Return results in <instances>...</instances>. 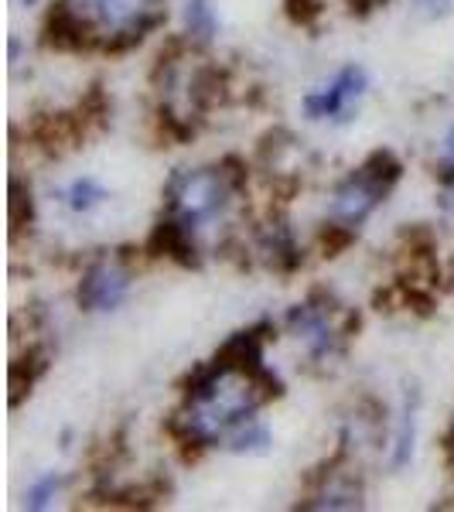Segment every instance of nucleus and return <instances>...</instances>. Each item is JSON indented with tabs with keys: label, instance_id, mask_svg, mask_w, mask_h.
<instances>
[{
	"label": "nucleus",
	"instance_id": "1",
	"mask_svg": "<svg viewBox=\"0 0 454 512\" xmlns=\"http://www.w3.org/2000/svg\"><path fill=\"white\" fill-rule=\"evenodd\" d=\"M236 192L239 188L222 164H216V168H185L175 171L164 185V209H168V216L185 222L188 229H198L202 222L222 216Z\"/></svg>",
	"mask_w": 454,
	"mask_h": 512
},
{
	"label": "nucleus",
	"instance_id": "2",
	"mask_svg": "<svg viewBox=\"0 0 454 512\" xmlns=\"http://www.w3.org/2000/svg\"><path fill=\"white\" fill-rule=\"evenodd\" d=\"M130 284H134L130 263H123L120 256H99V260H93L82 270L76 301L89 315H106V311H117L127 301Z\"/></svg>",
	"mask_w": 454,
	"mask_h": 512
},
{
	"label": "nucleus",
	"instance_id": "3",
	"mask_svg": "<svg viewBox=\"0 0 454 512\" xmlns=\"http://www.w3.org/2000/svg\"><path fill=\"white\" fill-rule=\"evenodd\" d=\"M332 315H335L332 294H325V291H315L304 304H294V308L287 311V328L308 345V355L315 362L332 359L338 352V345H342V338H349L345 328L332 325Z\"/></svg>",
	"mask_w": 454,
	"mask_h": 512
},
{
	"label": "nucleus",
	"instance_id": "4",
	"mask_svg": "<svg viewBox=\"0 0 454 512\" xmlns=\"http://www.w3.org/2000/svg\"><path fill=\"white\" fill-rule=\"evenodd\" d=\"M369 89V72L362 65H345L342 72L332 79V86L321 89V93H308L301 99V110L308 120H335L345 123L352 120V106L366 96Z\"/></svg>",
	"mask_w": 454,
	"mask_h": 512
},
{
	"label": "nucleus",
	"instance_id": "5",
	"mask_svg": "<svg viewBox=\"0 0 454 512\" xmlns=\"http://www.w3.org/2000/svg\"><path fill=\"white\" fill-rule=\"evenodd\" d=\"M103 35H96V21L76 0H55L45 14V45L55 52H89L99 48Z\"/></svg>",
	"mask_w": 454,
	"mask_h": 512
},
{
	"label": "nucleus",
	"instance_id": "6",
	"mask_svg": "<svg viewBox=\"0 0 454 512\" xmlns=\"http://www.w3.org/2000/svg\"><path fill=\"white\" fill-rule=\"evenodd\" d=\"M386 195H390V188H383L373 175H366L362 168H356L349 178L338 181V188L332 195V216L338 222H349V226L359 229L362 222L386 202Z\"/></svg>",
	"mask_w": 454,
	"mask_h": 512
},
{
	"label": "nucleus",
	"instance_id": "7",
	"mask_svg": "<svg viewBox=\"0 0 454 512\" xmlns=\"http://www.w3.org/2000/svg\"><path fill=\"white\" fill-rule=\"evenodd\" d=\"M270 332V321H260V325L253 328H243V332H233L226 338V342L219 345L216 359L222 366L229 369H239V373L260 379L267 373V362H263V342H267Z\"/></svg>",
	"mask_w": 454,
	"mask_h": 512
},
{
	"label": "nucleus",
	"instance_id": "8",
	"mask_svg": "<svg viewBox=\"0 0 454 512\" xmlns=\"http://www.w3.org/2000/svg\"><path fill=\"white\" fill-rule=\"evenodd\" d=\"M147 253L151 256H168V260L181 263V267H202V256H198V246L192 239V229L185 226L175 216H164L158 226L151 229V239H147Z\"/></svg>",
	"mask_w": 454,
	"mask_h": 512
},
{
	"label": "nucleus",
	"instance_id": "9",
	"mask_svg": "<svg viewBox=\"0 0 454 512\" xmlns=\"http://www.w3.org/2000/svg\"><path fill=\"white\" fill-rule=\"evenodd\" d=\"M260 253L267 256V263L280 274H294L304 263L301 243H297L294 229L287 226V219H274L267 229H260Z\"/></svg>",
	"mask_w": 454,
	"mask_h": 512
},
{
	"label": "nucleus",
	"instance_id": "10",
	"mask_svg": "<svg viewBox=\"0 0 454 512\" xmlns=\"http://www.w3.org/2000/svg\"><path fill=\"white\" fill-rule=\"evenodd\" d=\"M48 366H52V349L48 345H28V352L11 362V373H7V383H11L7 403H11V410H18L24 396H31L35 383L48 373Z\"/></svg>",
	"mask_w": 454,
	"mask_h": 512
},
{
	"label": "nucleus",
	"instance_id": "11",
	"mask_svg": "<svg viewBox=\"0 0 454 512\" xmlns=\"http://www.w3.org/2000/svg\"><path fill=\"white\" fill-rule=\"evenodd\" d=\"M417 410H420V390L417 386H407V396H403V410H400V424H396L393 434V472H403V468L414 461V448H417Z\"/></svg>",
	"mask_w": 454,
	"mask_h": 512
},
{
	"label": "nucleus",
	"instance_id": "12",
	"mask_svg": "<svg viewBox=\"0 0 454 512\" xmlns=\"http://www.w3.org/2000/svg\"><path fill=\"white\" fill-rule=\"evenodd\" d=\"M89 4V18L99 24H110L113 28H123V24H137L140 18L154 14V0H86Z\"/></svg>",
	"mask_w": 454,
	"mask_h": 512
},
{
	"label": "nucleus",
	"instance_id": "13",
	"mask_svg": "<svg viewBox=\"0 0 454 512\" xmlns=\"http://www.w3.org/2000/svg\"><path fill=\"white\" fill-rule=\"evenodd\" d=\"M219 35V18L212 0H185V38L192 45H212Z\"/></svg>",
	"mask_w": 454,
	"mask_h": 512
},
{
	"label": "nucleus",
	"instance_id": "14",
	"mask_svg": "<svg viewBox=\"0 0 454 512\" xmlns=\"http://www.w3.org/2000/svg\"><path fill=\"white\" fill-rule=\"evenodd\" d=\"M222 444L233 454H263L274 444V434H270V427L263 424V420L250 417V420H243V424H236Z\"/></svg>",
	"mask_w": 454,
	"mask_h": 512
},
{
	"label": "nucleus",
	"instance_id": "15",
	"mask_svg": "<svg viewBox=\"0 0 454 512\" xmlns=\"http://www.w3.org/2000/svg\"><path fill=\"white\" fill-rule=\"evenodd\" d=\"M35 195H31V185L21 181L18 175L11 178V198H7V222H11V236H18L21 229L35 226Z\"/></svg>",
	"mask_w": 454,
	"mask_h": 512
},
{
	"label": "nucleus",
	"instance_id": "16",
	"mask_svg": "<svg viewBox=\"0 0 454 512\" xmlns=\"http://www.w3.org/2000/svg\"><path fill=\"white\" fill-rule=\"evenodd\" d=\"M106 198H110V192H106L96 178H76L69 185V192H65V202H69L72 212H93Z\"/></svg>",
	"mask_w": 454,
	"mask_h": 512
},
{
	"label": "nucleus",
	"instance_id": "17",
	"mask_svg": "<svg viewBox=\"0 0 454 512\" xmlns=\"http://www.w3.org/2000/svg\"><path fill=\"white\" fill-rule=\"evenodd\" d=\"M62 489H65V475L45 472V475L35 478V482L28 485V492H24V509H31V512L48 509L55 502V495H59Z\"/></svg>",
	"mask_w": 454,
	"mask_h": 512
},
{
	"label": "nucleus",
	"instance_id": "18",
	"mask_svg": "<svg viewBox=\"0 0 454 512\" xmlns=\"http://www.w3.org/2000/svg\"><path fill=\"white\" fill-rule=\"evenodd\" d=\"M192 99L202 110H209V106H216L226 99V76H222L219 69H198V76L192 82Z\"/></svg>",
	"mask_w": 454,
	"mask_h": 512
},
{
	"label": "nucleus",
	"instance_id": "19",
	"mask_svg": "<svg viewBox=\"0 0 454 512\" xmlns=\"http://www.w3.org/2000/svg\"><path fill=\"white\" fill-rule=\"evenodd\" d=\"M318 239H321V250H325V256H342L352 243H356V226H349V222H338V219L325 222Z\"/></svg>",
	"mask_w": 454,
	"mask_h": 512
},
{
	"label": "nucleus",
	"instance_id": "20",
	"mask_svg": "<svg viewBox=\"0 0 454 512\" xmlns=\"http://www.w3.org/2000/svg\"><path fill=\"white\" fill-rule=\"evenodd\" d=\"M284 7H287V18L294 24L311 28L321 18V11H325V0H284Z\"/></svg>",
	"mask_w": 454,
	"mask_h": 512
},
{
	"label": "nucleus",
	"instance_id": "21",
	"mask_svg": "<svg viewBox=\"0 0 454 512\" xmlns=\"http://www.w3.org/2000/svg\"><path fill=\"white\" fill-rule=\"evenodd\" d=\"M420 7H427V14H444L448 11V0H417Z\"/></svg>",
	"mask_w": 454,
	"mask_h": 512
},
{
	"label": "nucleus",
	"instance_id": "22",
	"mask_svg": "<svg viewBox=\"0 0 454 512\" xmlns=\"http://www.w3.org/2000/svg\"><path fill=\"white\" fill-rule=\"evenodd\" d=\"M444 161H448V164H454V127H451L448 140H444Z\"/></svg>",
	"mask_w": 454,
	"mask_h": 512
},
{
	"label": "nucleus",
	"instance_id": "23",
	"mask_svg": "<svg viewBox=\"0 0 454 512\" xmlns=\"http://www.w3.org/2000/svg\"><path fill=\"white\" fill-rule=\"evenodd\" d=\"M434 509H441V512L444 509H454V502H434Z\"/></svg>",
	"mask_w": 454,
	"mask_h": 512
},
{
	"label": "nucleus",
	"instance_id": "24",
	"mask_svg": "<svg viewBox=\"0 0 454 512\" xmlns=\"http://www.w3.org/2000/svg\"><path fill=\"white\" fill-rule=\"evenodd\" d=\"M24 4H35V0H24Z\"/></svg>",
	"mask_w": 454,
	"mask_h": 512
}]
</instances>
